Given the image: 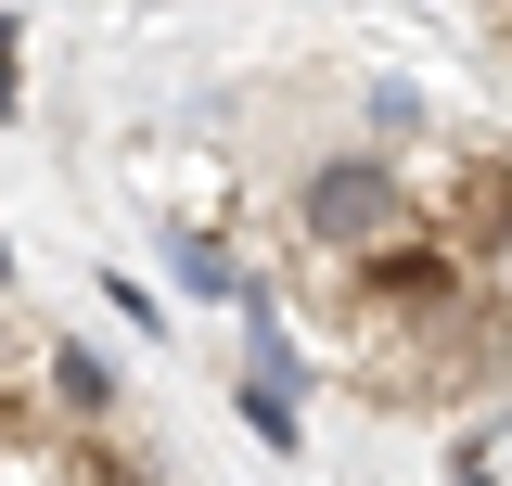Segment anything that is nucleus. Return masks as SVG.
Here are the masks:
<instances>
[{"label":"nucleus","instance_id":"1","mask_svg":"<svg viewBox=\"0 0 512 486\" xmlns=\"http://www.w3.org/2000/svg\"><path fill=\"white\" fill-rule=\"evenodd\" d=\"M410 231H423V192L397 180L384 154H320L308 180H295V256L308 269H372Z\"/></svg>","mask_w":512,"mask_h":486},{"label":"nucleus","instance_id":"2","mask_svg":"<svg viewBox=\"0 0 512 486\" xmlns=\"http://www.w3.org/2000/svg\"><path fill=\"white\" fill-rule=\"evenodd\" d=\"M180 282H192V295H244V269H231V243H205V231H180Z\"/></svg>","mask_w":512,"mask_h":486},{"label":"nucleus","instance_id":"3","mask_svg":"<svg viewBox=\"0 0 512 486\" xmlns=\"http://www.w3.org/2000/svg\"><path fill=\"white\" fill-rule=\"evenodd\" d=\"M244 423H256V448H295V397H282V384H256V371H244Z\"/></svg>","mask_w":512,"mask_h":486},{"label":"nucleus","instance_id":"4","mask_svg":"<svg viewBox=\"0 0 512 486\" xmlns=\"http://www.w3.org/2000/svg\"><path fill=\"white\" fill-rule=\"evenodd\" d=\"M13 39H26V26H0V116H13V90H26V77H13Z\"/></svg>","mask_w":512,"mask_h":486},{"label":"nucleus","instance_id":"5","mask_svg":"<svg viewBox=\"0 0 512 486\" xmlns=\"http://www.w3.org/2000/svg\"><path fill=\"white\" fill-rule=\"evenodd\" d=\"M448 486H487V474H474V461H461V474H448Z\"/></svg>","mask_w":512,"mask_h":486}]
</instances>
